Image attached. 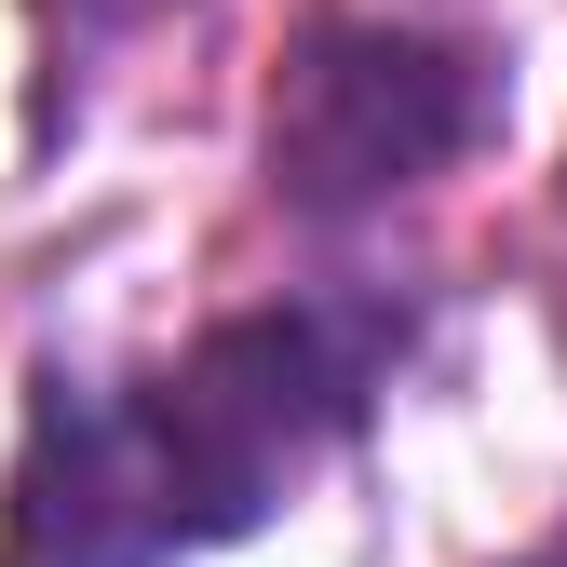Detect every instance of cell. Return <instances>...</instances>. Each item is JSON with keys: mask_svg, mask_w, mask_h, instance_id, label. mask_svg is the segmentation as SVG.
I'll list each match as a JSON object with an SVG mask.
<instances>
[{"mask_svg": "<svg viewBox=\"0 0 567 567\" xmlns=\"http://www.w3.org/2000/svg\"><path fill=\"white\" fill-rule=\"evenodd\" d=\"M486 122L501 95H486L473 41L405 14H324L270 82V189L298 217H351V203H392L433 163H460Z\"/></svg>", "mask_w": 567, "mask_h": 567, "instance_id": "7a4b0ae2", "label": "cell"}, {"mask_svg": "<svg viewBox=\"0 0 567 567\" xmlns=\"http://www.w3.org/2000/svg\"><path fill=\"white\" fill-rule=\"evenodd\" d=\"M527 567H567V540H540V554H527Z\"/></svg>", "mask_w": 567, "mask_h": 567, "instance_id": "277c9868", "label": "cell"}, {"mask_svg": "<svg viewBox=\"0 0 567 567\" xmlns=\"http://www.w3.org/2000/svg\"><path fill=\"white\" fill-rule=\"evenodd\" d=\"M68 14H150V0H68Z\"/></svg>", "mask_w": 567, "mask_h": 567, "instance_id": "3957f363", "label": "cell"}, {"mask_svg": "<svg viewBox=\"0 0 567 567\" xmlns=\"http://www.w3.org/2000/svg\"><path fill=\"white\" fill-rule=\"evenodd\" d=\"M405 365L392 298H284L203 324L176 365L54 379L0 486V567H176L244 540Z\"/></svg>", "mask_w": 567, "mask_h": 567, "instance_id": "6da1fadb", "label": "cell"}]
</instances>
